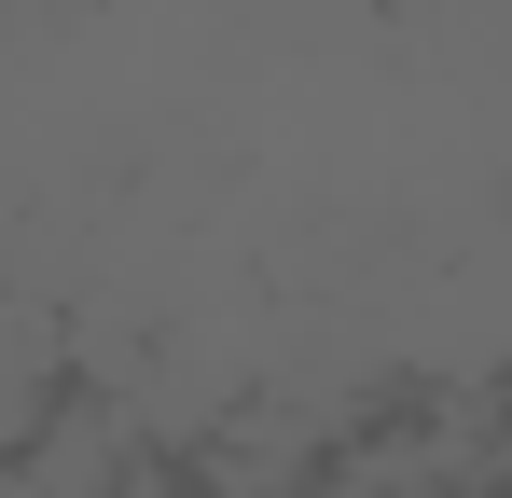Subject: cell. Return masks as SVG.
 <instances>
[{"mask_svg":"<svg viewBox=\"0 0 512 498\" xmlns=\"http://www.w3.org/2000/svg\"><path fill=\"white\" fill-rule=\"evenodd\" d=\"M125 457H139V415H125V402H56L28 443H14V485H28V498H111Z\"/></svg>","mask_w":512,"mask_h":498,"instance_id":"cell-1","label":"cell"},{"mask_svg":"<svg viewBox=\"0 0 512 498\" xmlns=\"http://www.w3.org/2000/svg\"><path fill=\"white\" fill-rule=\"evenodd\" d=\"M111 498H208V485H194V457H167V443H139V457L111 471Z\"/></svg>","mask_w":512,"mask_h":498,"instance_id":"cell-3","label":"cell"},{"mask_svg":"<svg viewBox=\"0 0 512 498\" xmlns=\"http://www.w3.org/2000/svg\"><path fill=\"white\" fill-rule=\"evenodd\" d=\"M56 402H70V346H56V319L0 305V457H14V443H28Z\"/></svg>","mask_w":512,"mask_h":498,"instance_id":"cell-2","label":"cell"}]
</instances>
